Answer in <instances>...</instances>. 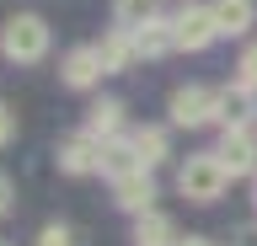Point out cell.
Returning <instances> with one entry per match:
<instances>
[{
    "instance_id": "d6986e66",
    "label": "cell",
    "mask_w": 257,
    "mask_h": 246,
    "mask_svg": "<svg viewBox=\"0 0 257 246\" xmlns=\"http://www.w3.org/2000/svg\"><path fill=\"white\" fill-rule=\"evenodd\" d=\"M236 75H241V86H246V91H257V43H252V49H246V54H241Z\"/></svg>"
},
{
    "instance_id": "7a4b0ae2",
    "label": "cell",
    "mask_w": 257,
    "mask_h": 246,
    "mask_svg": "<svg viewBox=\"0 0 257 246\" xmlns=\"http://www.w3.org/2000/svg\"><path fill=\"white\" fill-rule=\"evenodd\" d=\"M225 182H230V171H225L220 155L209 150V155H188V161H182V171H177V193L188 198V203H214V198L225 193Z\"/></svg>"
},
{
    "instance_id": "4fadbf2b",
    "label": "cell",
    "mask_w": 257,
    "mask_h": 246,
    "mask_svg": "<svg viewBox=\"0 0 257 246\" xmlns=\"http://www.w3.org/2000/svg\"><path fill=\"white\" fill-rule=\"evenodd\" d=\"M182 235H177V225L166 219V214H140V225H134V246H177Z\"/></svg>"
},
{
    "instance_id": "ac0fdd59",
    "label": "cell",
    "mask_w": 257,
    "mask_h": 246,
    "mask_svg": "<svg viewBox=\"0 0 257 246\" xmlns=\"http://www.w3.org/2000/svg\"><path fill=\"white\" fill-rule=\"evenodd\" d=\"M38 246H75V230H70V225H43Z\"/></svg>"
},
{
    "instance_id": "5b68a950",
    "label": "cell",
    "mask_w": 257,
    "mask_h": 246,
    "mask_svg": "<svg viewBox=\"0 0 257 246\" xmlns=\"http://www.w3.org/2000/svg\"><path fill=\"white\" fill-rule=\"evenodd\" d=\"M59 171H70V177H86V171H102V145H96L91 134H75V139H64L59 150Z\"/></svg>"
},
{
    "instance_id": "9a60e30c",
    "label": "cell",
    "mask_w": 257,
    "mask_h": 246,
    "mask_svg": "<svg viewBox=\"0 0 257 246\" xmlns=\"http://www.w3.org/2000/svg\"><path fill=\"white\" fill-rule=\"evenodd\" d=\"M102 171H107L112 182H123V177H134V171H145V166H140V155H134V145L107 139V145H102Z\"/></svg>"
},
{
    "instance_id": "5bb4252c",
    "label": "cell",
    "mask_w": 257,
    "mask_h": 246,
    "mask_svg": "<svg viewBox=\"0 0 257 246\" xmlns=\"http://www.w3.org/2000/svg\"><path fill=\"white\" fill-rule=\"evenodd\" d=\"M123 129V102H91V113H86V134L91 139H112V134Z\"/></svg>"
},
{
    "instance_id": "ba28073f",
    "label": "cell",
    "mask_w": 257,
    "mask_h": 246,
    "mask_svg": "<svg viewBox=\"0 0 257 246\" xmlns=\"http://www.w3.org/2000/svg\"><path fill=\"white\" fill-rule=\"evenodd\" d=\"M96 54H102V70H107V75H118V70H128L134 59H140V43H134V33H128V27H118V33H107L102 43H96Z\"/></svg>"
},
{
    "instance_id": "7402d4cb",
    "label": "cell",
    "mask_w": 257,
    "mask_h": 246,
    "mask_svg": "<svg viewBox=\"0 0 257 246\" xmlns=\"http://www.w3.org/2000/svg\"><path fill=\"white\" fill-rule=\"evenodd\" d=\"M177 246H214V241H204V235H182Z\"/></svg>"
},
{
    "instance_id": "52a82bcc",
    "label": "cell",
    "mask_w": 257,
    "mask_h": 246,
    "mask_svg": "<svg viewBox=\"0 0 257 246\" xmlns=\"http://www.w3.org/2000/svg\"><path fill=\"white\" fill-rule=\"evenodd\" d=\"M59 70H64V86H75V91H86V86H96L102 75H107V70H102V54H96V49H70Z\"/></svg>"
},
{
    "instance_id": "8992f818",
    "label": "cell",
    "mask_w": 257,
    "mask_h": 246,
    "mask_svg": "<svg viewBox=\"0 0 257 246\" xmlns=\"http://www.w3.org/2000/svg\"><path fill=\"white\" fill-rule=\"evenodd\" d=\"M214 155H220V166L230 171V177H246V171L257 166V139L246 129H225V139H220Z\"/></svg>"
},
{
    "instance_id": "8fae6325",
    "label": "cell",
    "mask_w": 257,
    "mask_h": 246,
    "mask_svg": "<svg viewBox=\"0 0 257 246\" xmlns=\"http://www.w3.org/2000/svg\"><path fill=\"white\" fill-rule=\"evenodd\" d=\"M128 145H134V155H140L145 171H150V166H161L166 155H172V145H166V129H156V123L134 129V134H128Z\"/></svg>"
},
{
    "instance_id": "2e32d148",
    "label": "cell",
    "mask_w": 257,
    "mask_h": 246,
    "mask_svg": "<svg viewBox=\"0 0 257 246\" xmlns=\"http://www.w3.org/2000/svg\"><path fill=\"white\" fill-rule=\"evenodd\" d=\"M220 118H225V129H241V123L252 118V91H246V86L220 91Z\"/></svg>"
},
{
    "instance_id": "3957f363",
    "label": "cell",
    "mask_w": 257,
    "mask_h": 246,
    "mask_svg": "<svg viewBox=\"0 0 257 246\" xmlns=\"http://www.w3.org/2000/svg\"><path fill=\"white\" fill-rule=\"evenodd\" d=\"M220 118V91L209 86H177L172 91V123L177 129H204Z\"/></svg>"
},
{
    "instance_id": "6da1fadb",
    "label": "cell",
    "mask_w": 257,
    "mask_h": 246,
    "mask_svg": "<svg viewBox=\"0 0 257 246\" xmlns=\"http://www.w3.org/2000/svg\"><path fill=\"white\" fill-rule=\"evenodd\" d=\"M0 54H6L11 65H38V59L48 54V22L32 17V11L11 17L6 27H0Z\"/></svg>"
},
{
    "instance_id": "30bf717a",
    "label": "cell",
    "mask_w": 257,
    "mask_h": 246,
    "mask_svg": "<svg viewBox=\"0 0 257 246\" xmlns=\"http://www.w3.org/2000/svg\"><path fill=\"white\" fill-rule=\"evenodd\" d=\"M209 6H214V22H220V38H241L257 22L252 0H209Z\"/></svg>"
},
{
    "instance_id": "9c48e42d",
    "label": "cell",
    "mask_w": 257,
    "mask_h": 246,
    "mask_svg": "<svg viewBox=\"0 0 257 246\" xmlns=\"http://www.w3.org/2000/svg\"><path fill=\"white\" fill-rule=\"evenodd\" d=\"M112 198H118V209H128V214H150V198H156L150 171H134V177L112 182Z\"/></svg>"
},
{
    "instance_id": "44dd1931",
    "label": "cell",
    "mask_w": 257,
    "mask_h": 246,
    "mask_svg": "<svg viewBox=\"0 0 257 246\" xmlns=\"http://www.w3.org/2000/svg\"><path fill=\"white\" fill-rule=\"evenodd\" d=\"M11 209V177H6V171H0V214Z\"/></svg>"
},
{
    "instance_id": "603a6c76",
    "label": "cell",
    "mask_w": 257,
    "mask_h": 246,
    "mask_svg": "<svg viewBox=\"0 0 257 246\" xmlns=\"http://www.w3.org/2000/svg\"><path fill=\"white\" fill-rule=\"evenodd\" d=\"M252 209H257V182H252Z\"/></svg>"
},
{
    "instance_id": "277c9868",
    "label": "cell",
    "mask_w": 257,
    "mask_h": 246,
    "mask_svg": "<svg viewBox=\"0 0 257 246\" xmlns=\"http://www.w3.org/2000/svg\"><path fill=\"white\" fill-rule=\"evenodd\" d=\"M172 33H177V49H209V43L220 38L214 6H182L172 17Z\"/></svg>"
},
{
    "instance_id": "7c38bea8",
    "label": "cell",
    "mask_w": 257,
    "mask_h": 246,
    "mask_svg": "<svg viewBox=\"0 0 257 246\" xmlns=\"http://www.w3.org/2000/svg\"><path fill=\"white\" fill-rule=\"evenodd\" d=\"M134 43H140V59H161V54H172L177 49V33H172V22H145V27H134Z\"/></svg>"
},
{
    "instance_id": "e0dca14e",
    "label": "cell",
    "mask_w": 257,
    "mask_h": 246,
    "mask_svg": "<svg viewBox=\"0 0 257 246\" xmlns=\"http://www.w3.org/2000/svg\"><path fill=\"white\" fill-rule=\"evenodd\" d=\"M112 17H118V27H145V22H156V0H112Z\"/></svg>"
},
{
    "instance_id": "ffe728a7",
    "label": "cell",
    "mask_w": 257,
    "mask_h": 246,
    "mask_svg": "<svg viewBox=\"0 0 257 246\" xmlns=\"http://www.w3.org/2000/svg\"><path fill=\"white\" fill-rule=\"evenodd\" d=\"M11 139H16V113L0 102V145H11Z\"/></svg>"
}]
</instances>
